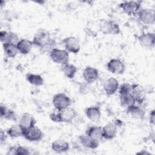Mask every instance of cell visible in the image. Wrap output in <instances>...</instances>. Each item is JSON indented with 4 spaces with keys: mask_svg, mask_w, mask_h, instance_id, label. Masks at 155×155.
Here are the masks:
<instances>
[{
    "mask_svg": "<svg viewBox=\"0 0 155 155\" xmlns=\"http://www.w3.org/2000/svg\"><path fill=\"white\" fill-rule=\"evenodd\" d=\"M87 117L93 122H97L101 117V108L99 106H91L87 108L85 110Z\"/></svg>",
    "mask_w": 155,
    "mask_h": 155,
    "instance_id": "cell-17",
    "label": "cell"
},
{
    "mask_svg": "<svg viewBox=\"0 0 155 155\" xmlns=\"http://www.w3.org/2000/svg\"><path fill=\"white\" fill-rule=\"evenodd\" d=\"M131 94L136 103L140 105L143 103L146 97V91L144 88L137 84H131Z\"/></svg>",
    "mask_w": 155,
    "mask_h": 155,
    "instance_id": "cell-11",
    "label": "cell"
},
{
    "mask_svg": "<svg viewBox=\"0 0 155 155\" xmlns=\"http://www.w3.org/2000/svg\"><path fill=\"white\" fill-rule=\"evenodd\" d=\"M22 136L28 141L38 142L42 139L44 134L40 128L35 125L25 130Z\"/></svg>",
    "mask_w": 155,
    "mask_h": 155,
    "instance_id": "cell-8",
    "label": "cell"
},
{
    "mask_svg": "<svg viewBox=\"0 0 155 155\" xmlns=\"http://www.w3.org/2000/svg\"><path fill=\"white\" fill-rule=\"evenodd\" d=\"M84 81L88 84L94 82L99 78V71L96 68L91 66L86 67L82 73Z\"/></svg>",
    "mask_w": 155,
    "mask_h": 155,
    "instance_id": "cell-14",
    "label": "cell"
},
{
    "mask_svg": "<svg viewBox=\"0 0 155 155\" xmlns=\"http://www.w3.org/2000/svg\"><path fill=\"white\" fill-rule=\"evenodd\" d=\"M61 69L65 76L68 79L74 78L78 71V68L75 65L69 63L62 65Z\"/></svg>",
    "mask_w": 155,
    "mask_h": 155,
    "instance_id": "cell-24",
    "label": "cell"
},
{
    "mask_svg": "<svg viewBox=\"0 0 155 155\" xmlns=\"http://www.w3.org/2000/svg\"><path fill=\"white\" fill-rule=\"evenodd\" d=\"M126 111L132 117L137 119H142L145 115V110L140 105L136 104L127 107Z\"/></svg>",
    "mask_w": 155,
    "mask_h": 155,
    "instance_id": "cell-15",
    "label": "cell"
},
{
    "mask_svg": "<svg viewBox=\"0 0 155 155\" xmlns=\"http://www.w3.org/2000/svg\"><path fill=\"white\" fill-rule=\"evenodd\" d=\"M150 122L154 124V110H153L150 113Z\"/></svg>",
    "mask_w": 155,
    "mask_h": 155,
    "instance_id": "cell-35",
    "label": "cell"
},
{
    "mask_svg": "<svg viewBox=\"0 0 155 155\" xmlns=\"http://www.w3.org/2000/svg\"><path fill=\"white\" fill-rule=\"evenodd\" d=\"M3 118H4L7 120H11V121H16L17 117H16V115L13 110L8 108V110Z\"/></svg>",
    "mask_w": 155,
    "mask_h": 155,
    "instance_id": "cell-32",
    "label": "cell"
},
{
    "mask_svg": "<svg viewBox=\"0 0 155 155\" xmlns=\"http://www.w3.org/2000/svg\"><path fill=\"white\" fill-rule=\"evenodd\" d=\"M49 56L52 61L56 64L62 65L69 63V53L65 50L55 47L49 53Z\"/></svg>",
    "mask_w": 155,
    "mask_h": 155,
    "instance_id": "cell-3",
    "label": "cell"
},
{
    "mask_svg": "<svg viewBox=\"0 0 155 155\" xmlns=\"http://www.w3.org/2000/svg\"><path fill=\"white\" fill-rule=\"evenodd\" d=\"M99 31L104 35H116L120 33V28L119 24L111 19H101L98 23Z\"/></svg>",
    "mask_w": 155,
    "mask_h": 155,
    "instance_id": "cell-2",
    "label": "cell"
},
{
    "mask_svg": "<svg viewBox=\"0 0 155 155\" xmlns=\"http://www.w3.org/2000/svg\"><path fill=\"white\" fill-rule=\"evenodd\" d=\"M50 33L44 29L38 30L35 34L32 42L33 45L39 47L41 49L43 48L47 45L51 40Z\"/></svg>",
    "mask_w": 155,
    "mask_h": 155,
    "instance_id": "cell-5",
    "label": "cell"
},
{
    "mask_svg": "<svg viewBox=\"0 0 155 155\" xmlns=\"http://www.w3.org/2000/svg\"><path fill=\"white\" fill-rule=\"evenodd\" d=\"M86 134L96 140H101L103 137L102 127L99 126H91L87 128Z\"/></svg>",
    "mask_w": 155,
    "mask_h": 155,
    "instance_id": "cell-23",
    "label": "cell"
},
{
    "mask_svg": "<svg viewBox=\"0 0 155 155\" xmlns=\"http://www.w3.org/2000/svg\"><path fill=\"white\" fill-rule=\"evenodd\" d=\"M119 96V101L121 106L124 107H128L130 105L136 104L134 97L133 96L131 93H127L124 94H120Z\"/></svg>",
    "mask_w": 155,
    "mask_h": 155,
    "instance_id": "cell-28",
    "label": "cell"
},
{
    "mask_svg": "<svg viewBox=\"0 0 155 155\" xmlns=\"http://www.w3.org/2000/svg\"><path fill=\"white\" fill-rule=\"evenodd\" d=\"M140 21L145 25H152L154 23V10L149 8H141L137 13Z\"/></svg>",
    "mask_w": 155,
    "mask_h": 155,
    "instance_id": "cell-9",
    "label": "cell"
},
{
    "mask_svg": "<svg viewBox=\"0 0 155 155\" xmlns=\"http://www.w3.org/2000/svg\"><path fill=\"white\" fill-rule=\"evenodd\" d=\"M141 4L142 2L139 1H130L121 2L119 6L125 14L133 16L137 14L141 8Z\"/></svg>",
    "mask_w": 155,
    "mask_h": 155,
    "instance_id": "cell-6",
    "label": "cell"
},
{
    "mask_svg": "<svg viewBox=\"0 0 155 155\" xmlns=\"http://www.w3.org/2000/svg\"><path fill=\"white\" fill-rule=\"evenodd\" d=\"M103 137L107 140L114 139L117 134V127L113 123H108L102 127Z\"/></svg>",
    "mask_w": 155,
    "mask_h": 155,
    "instance_id": "cell-19",
    "label": "cell"
},
{
    "mask_svg": "<svg viewBox=\"0 0 155 155\" xmlns=\"http://www.w3.org/2000/svg\"><path fill=\"white\" fill-rule=\"evenodd\" d=\"M119 95L131 93V85L128 83H123L118 88Z\"/></svg>",
    "mask_w": 155,
    "mask_h": 155,
    "instance_id": "cell-31",
    "label": "cell"
},
{
    "mask_svg": "<svg viewBox=\"0 0 155 155\" xmlns=\"http://www.w3.org/2000/svg\"><path fill=\"white\" fill-rule=\"evenodd\" d=\"M81 145L84 147L89 149H96L99 147V141L94 140L90 136L85 135H81L78 137Z\"/></svg>",
    "mask_w": 155,
    "mask_h": 155,
    "instance_id": "cell-22",
    "label": "cell"
},
{
    "mask_svg": "<svg viewBox=\"0 0 155 155\" xmlns=\"http://www.w3.org/2000/svg\"><path fill=\"white\" fill-rule=\"evenodd\" d=\"M107 68L108 71L114 74H122L125 71L124 63L119 59H111L107 64Z\"/></svg>",
    "mask_w": 155,
    "mask_h": 155,
    "instance_id": "cell-10",
    "label": "cell"
},
{
    "mask_svg": "<svg viewBox=\"0 0 155 155\" xmlns=\"http://www.w3.org/2000/svg\"><path fill=\"white\" fill-rule=\"evenodd\" d=\"M36 122L35 117L31 114L28 113H24L21 115L18 124L25 130L35 126Z\"/></svg>",
    "mask_w": 155,
    "mask_h": 155,
    "instance_id": "cell-16",
    "label": "cell"
},
{
    "mask_svg": "<svg viewBox=\"0 0 155 155\" xmlns=\"http://www.w3.org/2000/svg\"><path fill=\"white\" fill-rule=\"evenodd\" d=\"M18 51L23 55L28 54L33 46L32 41L27 39H21L16 44Z\"/></svg>",
    "mask_w": 155,
    "mask_h": 155,
    "instance_id": "cell-18",
    "label": "cell"
},
{
    "mask_svg": "<svg viewBox=\"0 0 155 155\" xmlns=\"http://www.w3.org/2000/svg\"><path fill=\"white\" fill-rule=\"evenodd\" d=\"M119 87V81L114 78H109L105 81L103 84V89L107 96L113 95Z\"/></svg>",
    "mask_w": 155,
    "mask_h": 155,
    "instance_id": "cell-12",
    "label": "cell"
},
{
    "mask_svg": "<svg viewBox=\"0 0 155 155\" xmlns=\"http://www.w3.org/2000/svg\"><path fill=\"white\" fill-rule=\"evenodd\" d=\"M65 50L68 53L77 54L81 50L79 40L75 36H68L64 38L62 41Z\"/></svg>",
    "mask_w": 155,
    "mask_h": 155,
    "instance_id": "cell-7",
    "label": "cell"
},
{
    "mask_svg": "<svg viewBox=\"0 0 155 155\" xmlns=\"http://www.w3.org/2000/svg\"><path fill=\"white\" fill-rule=\"evenodd\" d=\"M7 133H5V132L3 130H1V133H0V143L1 145H2L7 140Z\"/></svg>",
    "mask_w": 155,
    "mask_h": 155,
    "instance_id": "cell-33",
    "label": "cell"
},
{
    "mask_svg": "<svg viewBox=\"0 0 155 155\" xmlns=\"http://www.w3.org/2000/svg\"><path fill=\"white\" fill-rule=\"evenodd\" d=\"M7 110H8V108L5 105H4L2 104H1V105H0V115L2 118L4 117Z\"/></svg>",
    "mask_w": 155,
    "mask_h": 155,
    "instance_id": "cell-34",
    "label": "cell"
},
{
    "mask_svg": "<svg viewBox=\"0 0 155 155\" xmlns=\"http://www.w3.org/2000/svg\"><path fill=\"white\" fill-rule=\"evenodd\" d=\"M0 39L2 44L6 43H13L16 44L19 41L16 33L5 30H1L0 31Z\"/></svg>",
    "mask_w": 155,
    "mask_h": 155,
    "instance_id": "cell-20",
    "label": "cell"
},
{
    "mask_svg": "<svg viewBox=\"0 0 155 155\" xmlns=\"http://www.w3.org/2000/svg\"><path fill=\"white\" fill-rule=\"evenodd\" d=\"M51 150L58 153H62L67 152L70 149L69 143L64 140L58 139L51 143Z\"/></svg>",
    "mask_w": 155,
    "mask_h": 155,
    "instance_id": "cell-21",
    "label": "cell"
},
{
    "mask_svg": "<svg viewBox=\"0 0 155 155\" xmlns=\"http://www.w3.org/2000/svg\"><path fill=\"white\" fill-rule=\"evenodd\" d=\"M137 154H150V153H148V152H147V151H144V150H142L141 151L137 153Z\"/></svg>",
    "mask_w": 155,
    "mask_h": 155,
    "instance_id": "cell-36",
    "label": "cell"
},
{
    "mask_svg": "<svg viewBox=\"0 0 155 155\" xmlns=\"http://www.w3.org/2000/svg\"><path fill=\"white\" fill-rule=\"evenodd\" d=\"M140 45L145 48H153L155 43V34L154 33L147 32L141 34L137 38Z\"/></svg>",
    "mask_w": 155,
    "mask_h": 155,
    "instance_id": "cell-13",
    "label": "cell"
},
{
    "mask_svg": "<svg viewBox=\"0 0 155 155\" xmlns=\"http://www.w3.org/2000/svg\"><path fill=\"white\" fill-rule=\"evenodd\" d=\"M71 102L70 98L64 93L56 94L52 99V104L57 111H61L69 107Z\"/></svg>",
    "mask_w": 155,
    "mask_h": 155,
    "instance_id": "cell-4",
    "label": "cell"
},
{
    "mask_svg": "<svg viewBox=\"0 0 155 155\" xmlns=\"http://www.w3.org/2000/svg\"><path fill=\"white\" fill-rule=\"evenodd\" d=\"M24 130L18 124L12 125L7 129L6 133L12 138H17L23 136Z\"/></svg>",
    "mask_w": 155,
    "mask_h": 155,
    "instance_id": "cell-27",
    "label": "cell"
},
{
    "mask_svg": "<svg viewBox=\"0 0 155 155\" xmlns=\"http://www.w3.org/2000/svg\"><path fill=\"white\" fill-rule=\"evenodd\" d=\"M2 47L5 55L10 58H15L18 52V50L16 44L13 43H6L2 44Z\"/></svg>",
    "mask_w": 155,
    "mask_h": 155,
    "instance_id": "cell-25",
    "label": "cell"
},
{
    "mask_svg": "<svg viewBox=\"0 0 155 155\" xmlns=\"http://www.w3.org/2000/svg\"><path fill=\"white\" fill-rule=\"evenodd\" d=\"M30 152L27 148L21 145L11 147L7 154H15V155H27L29 154Z\"/></svg>",
    "mask_w": 155,
    "mask_h": 155,
    "instance_id": "cell-29",
    "label": "cell"
},
{
    "mask_svg": "<svg viewBox=\"0 0 155 155\" xmlns=\"http://www.w3.org/2000/svg\"><path fill=\"white\" fill-rule=\"evenodd\" d=\"M77 111L72 107H68L61 111L53 112L50 114V119L55 122L69 123L77 116Z\"/></svg>",
    "mask_w": 155,
    "mask_h": 155,
    "instance_id": "cell-1",
    "label": "cell"
},
{
    "mask_svg": "<svg viewBox=\"0 0 155 155\" xmlns=\"http://www.w3.org/2000/svg\"><path fill=\"white\" fill-rule=\"evenodd\" d=\"M25 78L28 82L33 85L41 86L44 84V79L39 74L28 73L26 74Z\"/></svg>",
    "mask_w": 155,
    "mask_h": 155,
    "instance_id": "cell-26",
    "label": "cell"
},
{
    "mask_svg": "<svg viewBox=\"0 0 155 155\" xmlns=\"http://www.w3.org/2000/svg\"><path fill=\"white\" fill-rule=\"evenodd\" d=\"M85 30L87 35L91 36H96L97 35V33L99 31L98 24L96 25L93 21H90V23L88 22V24H87Z\"/></svg>",
    "mask_w": 155,
    "mask_h": 155,
    "instance_id": "cell-30",
    "label": "cell"
}]
</instances>
